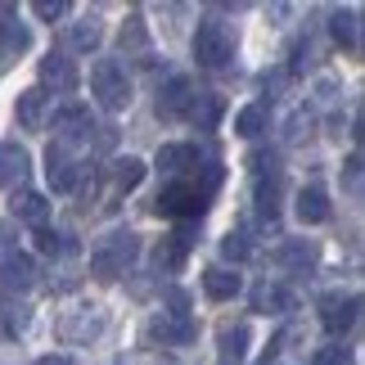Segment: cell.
Masks as SVG:
<instances>
[{"label":"cell","instance_id":"cell-1","mask_svg":"<svg viewBox=\"0 0 365 365\" xmlns=\"http://www.w3.org/2000/svg\"><path fill=\"white\" fill-rule=\"evenodd\" d=\"M135 257H140V235L118 230V235H108V240L95 244V252H91V275H100V279H122L126 271H131Z\"/></svg>","mask_w":365,"mask_h":365},{"label":"cell","instance_id":"cell-2","mask_svg":"<svg viewBox=\"0 0 365 365\" xmlns=\"http://www.w3.org/2000/svg\"><path fill=\"white\" fill-rule=\"evenodd\" d=\"M91 91H95V100H100L108 113L131 108V77H126V68L118 59H100L91 68Z\"/></svg>","mask_w":365,"mask_h":365},{"label":"cell","instance_id":"cell-3","mask_svg":"<svg viewBox=\"0 0 365 365\" xmlns=\"http://www.w3.org/2000/svg\"><path fill=\"white\" fill-rule=\"evenodd\" d=\"M194 59H199V68H226L235 59V36H230V27L226 23H217V19H203L199 23V32H194Z\"/></svg>","mask_w":365,"mask_h":365},{"label":"cell","instance_id":"cell-4","mask_svg":"<svg viewBox=\"0 0 365 365\" xmlns=\"http://www.w3.org/2000/svg\"><path fill=\"white\" fill-rule=\"evenodd\" d=\"M203 207H207V194L194 185V180H172V185H163L158 190V199H153V212L158 217H203Z\"/></svg>","mask_w":365,"mask_h":365},{"label":"cell","instance_id":"cell-5","mask_svg":"<svg viewBox=\"0 0 365 365\" xmlns=\"http://www.w3.org/2000/svg\"><path fill=\"white\" fill-rule=\"evenodd\" d=\"M36 284V262L27 252H5L0 257V298H23Z\"/></svg>","mask_w":365,"mask_h":365},{"label":"cell","instance_id":"cell-6","mask_svg":"<svg viewBox=\"0 0 365 365\" xmlns=\"http://www.w3.org/2000/svg\"><path fill=\"white\" fill-rule=\"evenodd\" d=\"M104 334V312L100 307H77V312L59 316V339L63 343H91Z\"/></svg>","mask_w":365,"mask_h":365},{"label":"cell","instance_id":"cell-7","mask_svg":"<svg viewBox=\"0 0 365 365\" xmlns=\"http://www.w3.org/2000/svg\"><path fill=\"white\" fill-rule=\"evenodd\" d=\"M356 316H361L356 293H329V298L320 302V325H325L329 334H347L356 325Z\"/></svg>","mask_w":365,"mask_h":365},{"label":"cell","instance_id":"cell-8","mask_svg":"<svg viewBox=\"0 0 365 365\" xmlns=\"http://www.w3.org/2000/svg\"><path fill=\"white\" fill-rule=\"evenodd\" d=\"M149 334L158 339L163 347H190L194 339H199V325H194L190 316H176V312H163L149 320Z\"/></svg>","mask_w":365,"mask_h":365},{"label":"cell","instance_id":"cell-9","mask_svg":"<svg viewBox=\"0 0 365 365\" xmlns=\"http://www.w3.org/2000/svg\"><path fill=\"white\" fill-rule=\"evenodd\" d=\"M46 176H50V185L59 194H68V190H77V180H81V163L63 145H50L46 149Z\"/></svg>","mask_w":365,"mask_h":365},{"label":"cell","instance_id":"cell-10","mask_svg":"<svg viewBox=\"0 0 365 365\" xmlns=\"http://www.w3.org/2000/svg\"><path fill=\"white\" fill-rule=\"evenodd\" d=\"M27 172H32V158L19 140H0V185L5 190H23Z\"/></svg>","mask_w":365,"mask_h":365},{"label":"cell","instance_id":"cell-11","mask_svg":"<svg viewBox=\"0 0 365 365\" xmlns=\"http://www.w3.org/2000/svg\"><path fill=\"white\" fill-rule=\"evenodd\" d=\"M190 100H194L190 77H167L163 91H158V118H185L190 113Z\"/></svg>","mask_w":365,"mask_h":365},{"label":"cell","instance_id":"cell-12","mask_svg":"<svg viewBox=\"0 0 365 365\" xmlns=\"http://www.w3.org/2000/svg\"><path fill=\"white\" fill-rule=\"evenodd\" d=\"M14 113H19V126H23V131H41V126L50 122V91H41V86L23 91Z\"/></svg>","mask_w":365,"mask_h":365},{"label":"cell","instance_id":"cell-13","mask_svg":"<svg viewBox=\"0 0 365 365\" xmlns=\"http://www.w3.org/2000/svg\"><path fill=\"white\" fill-rule=\"evenodd\" d=\"M54 86V91H77V68L73 59H63L59 50H50L46 59H41V91Z\"/></svg>","mask_w":365,"mask_h":365},{"label":"cell","instance_id":"cell-14","mask_svg":"<svg viewBox=\"0 0 365 365\" xmlns=\"http://www.w3.org/2000/svg\"><path fill=\"white\" fill-rule=\"evenodd\" d=\"M54 131H59V140H54V145H73V140H86L91 131H95V122H91V113L86 108H59V113H54Z\"/></svg>","mask_w":365,"mask_h":365},{"label":"cell","instance_id":"cell-15","mask_svg":"<svg viewBox=\"0 0 365 365\" xmlns=\"http://www.w3.org/2000/svg\"><path fill=\"white\" fill-rule=\"evenodd\" d=\"M316 262H320V252H316L312 240H289L284 248H279V266L293 271V275H312Z\"/></svg>","mask_w":365,"mask_h":365},{"label":"cell","instance_id":"cell-16","mask_svg":"<svg viewBox=\"0 0 365 365\" xmlns=\"http://www.w3.org/2000/svg\"><path fill=\"white\" fill-rule=\"evenodd\" d=\"M14 217L27 221V226H46V217H50V203H46V194H36V190H14Z\"/></svg>","mask_w":365,"mask_h":365},{"label":"cell","instance_id":"cell-17","mask_svg":"<svg viewBox=\"0 0 365 365\" xmlns=\"http://www.w3.org/2000/svg\"><path fill=\"white\" fill-rule=\"evenodd\" d=\"M240 289H244V279L235 275V271H226V266H212V271H203V293H207L212 302H230Z\"/></svg>","mask_w":365,"mask_h":365},{"label":"cell","instance_id":"cell-18","mask_svg":"<svg viewBox=\"0 0 365 365\" xmlns=\"http://www.w3.org/2000/svg\"><path fill=\"white\" fill-rule=\"evenodd\" d=\"M104 41V23H100V14H86V19H77L73 27H68V46L81 50V54H91L95 46Z\"/></svg>","mask_w":365,"mask_h":365},{"label":"cell","instance_id":"cell-19","mask_svg":"<svg viewBox=\"0 0 365 365\" xmlns=\"http://www.w3.org/2000/svg\"><path fill=\"white\" fill-rule=\"evenodd\" d=\"M298 217L307 221V226H320V221H329V194L320 190V185L298 190Z\"/></svg>","mask_w":365,"mask_h":365},{"label":"cell","instance_id":"cell-20","mask_svg":"<svg viewBox=\"0 0 365 365\" xmlns=\"http://www.w3.org/2000/svg\"><path fill=\"white\" fill-rule=\"evenodd\" d=\"M252 307H257V312H275V316H284V312H293V293H289L284 284H271V279H266V284L252 289Z\"/></svg>","mask_w":365,"mask_h":365},{"label":"cell","instance_id":"cell-21","mask_svg":"<svg viewBox=\"0 0 365 365\" xmlns=\"http://www.w3.org/2000/svg\"><path fill=\"white\" fill-rule=\"evenodd\" d=\"M217 343H221V356H226V365H230V361L240 365V361L248 356V325H230V320H226V325L217 329Z\"/></svg>","mask_w":365,"mask_h":365},{"label":"cell","instance_id":"cell-22","mask_svg":"<svg viewBox=\"0 0 365 365\" xmlns=\"http://www.w3.org/2000/svg\"><path fill=\"white\" fill-rule=\"evenodd\" d=\"M158 167L180 176V172H190V167H199V149L194 145H163L158 149Z\"/></svg>","mask_w":365,"mask_h":365},{"label":"cell","instance_id":"cell-23","mask_svg":"<svg viewBox=\"0 0 365 365\" xmlns=\"http://www.w3.org/2000/svg\"><path fill=\"white\" fill-rule=\"evenodd\" d=\"M108 180H113V194H126V190H135L140 180H145V163L126 153V158H118L113 167H108Z\"/></svg>","mask_w":365,"mask_h":365},{"label":"cell","instance_id":"cell-24","mask_svg":"<svg viewBox=\"0 0 365 365\" xmlns=\"http://www.w3.org/2000/svg\"><path fill=\"white\" fill-rule=\"evenodd\" d=\"M329 32H334V41H339L343 50H356L361 46V14L356 9H339L334 23H329Z\"/></svg>","mask_w":365,"mask_h":365},{"label":"cell","instance_id":"cell-25","mask_svg":"<svg viewBox=\"0 0 365 365\" xmlns=\"http://www.w3.org/2000/svg\"><path fill=\"white\" fill-rule=\"evenodd\" d=\"M185 118H190V122H199L203 131H212L217 118H221V100H217L212 91H199V95L190 100V113H185Z\"/></svg>","mask_w":365,"mask_h":365},{"label":"cell","instance_id":"cell-26","mask_svg":"<svg viewBox=\"0 0 365 365\" xmlns=\"http://www.w3.org/2000/svg\"><path fill=\"white\" fill-rule=\"evenodd\" d=\"M266 131V108L262 104H248L235 113V135H244V140H257Z\"/></svg>","mask_w":365,"mask_h":365},{"label":"cell","instance_id":"cell-27","mask_svg":"<svg viewBox=\"0 0 365 365\" xmlns=\"http://www.w3.org/2000/svg\"><path fill=\"white\" fill-rule=\"evenodd\" d=\"M221 257H226V262H248V257H252L248 235H244V230H230L226 240H221Z\"/></svg>","mask_w":365,"mask_h":365},{"label":"cell","instance_id":"cell-28","mask_svg":"<svg viewBox=\"0 0 365 365\" xmlns=\"http://www.w3.org/2000/svg\"><path fill=\"white\" fill-rule=\"evenodd\" d=\"M257 207H262V217H275L279 212V176L257 180Z\"/></svg>","mask_w":365,"mask_h":365},{"label":"cell","instance_id":"cell-29","mask_svg":"<svg viewBox=\"0 0 365 365\" xmlns=\"http://www.w3.org/2000/svg\"><path fill=\"white\" fill-rule=\"evenodd\" d=\"M312 365H352V347L329 343V347H320V352L312 356Z\"/></svg>","mask_w":365,"mask_h":365},{"label":"cell","instance_id":"cell-30","mask_svg":"<svg viewBox=\"0 0 365 365\" xmlns=\"http://www.w3.org/2000/svg\"><path fill=\"white\" fill-rule=\"evenodd\" d=\"M36 248H41V252H50V257H54V252H73L68 235H54V230H41V235H36Z\"/></svg>","mask_w":365,"mask_h":365},{"label":"cell","instance_id":"cell-31","mask_svg":"<svg viewBox=\"0 0 365 365\" xmlns=\"http://www.w3.org/2000/svg\"><path fill=\"white\" fill-rule=\"evenodd\" d=\"M32 14H36V19H46V23H54V19H63V14H68V0H32Z\"/></svg>","mask_w":365,"mask_h":365},{"label":"cell","instance_id":"cell-32","mask_svg":"<svg viewBox=\"0 0 365 365\" xmlns=\"http://www.w3.org/2000/svg\"><path fill=\"white\" fill-rule=\"evenodd\" d=\"M347 185L361 190V153H352V158H347Z\"/></svg>","mask_w":365,"mask_h":365},{"label":"cell","instance_id":"cell-33","mask_svg":"<svg viewBox=\"0 0 365 365\" xmlns=\"http://www.w3.org/2000/svg\"><path fill=\"white\" fill-rule=\"evenodd\" d=\"M36 365H73V361H68V356H41Z\"/></svg>","mask_w":365,"mask_h":365},{"label":"cell","instance_id":"cell-34","mask_svg":"<svg viewBox=\"0 0 365 365\" xmlns=\"http://www.w3.org/2000/svg\"><path fill=\"white\" fill-rule=\"evenodd\" d=\"M5 235H9V230H5V226H0V248H5Z\"/></svg>","mask_w":365,"mask_h":365},{"label":"cell","instance_id":"cell-35","mask_svg":"<svg viewBox=\"0 0 365 365\" xmlns=\"http://www.w3.org/2000/svg\"><path fill=\"white\" fill-rule=\"evenodd\" d=\"M221 365H226V361H221Z\"/></svg>","mask_w":365,"mask_h":365}]
</instances>
